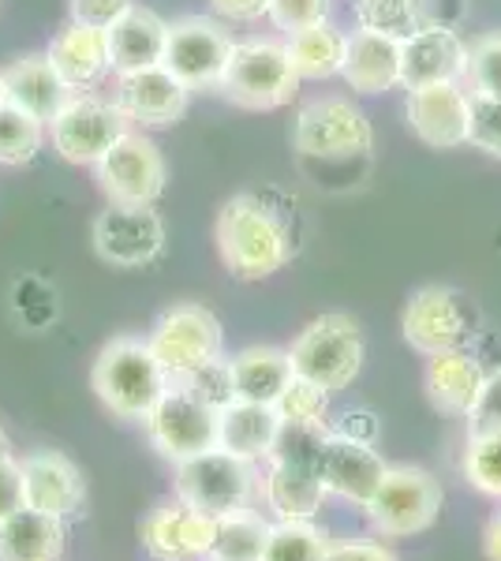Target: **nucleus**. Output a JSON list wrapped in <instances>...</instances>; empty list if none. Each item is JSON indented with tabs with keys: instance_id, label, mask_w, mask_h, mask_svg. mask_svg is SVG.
Masks as SVG:
<instances>
[{
	"instance_id": "nucleus-1",
	"label": "nucleus",
	"mask_w": 501,
	"mask_h": 561,
	"mask_svg": "<svg viewBox=\"0 0 501 561\" xmlns=\"http://www.w3.org/2000/svg\"><path fill=\"white\" fill-rule=\"evenodd\" d=\"M214 237L225 270L236 280H266L293 259V237H288L285 221L251 192L225 198Z\"/></svg>"
},
{
	"instance_id": "nucleus-2",
	"label": "nucleus",
	"mask_w": 501,
	"mask_h": 561,
	"mask_svg": "<svg viewBox=\"0 0 501 561\" xmlns=\"http://www.w3.org/2000/svg\"><path fill=\"white\" fill-rule=\"evenodd\" d=\"M94 393L102 404L121 420H147L158 409V401L169 393L172 378L153 356L150 341L143 337H113L98 352L94 370H90Z\"/></svg>"
},
{
	"instance_id": "nucleus-3",
	"label": "nucleus",
	"mask_w": 501,
	"mask_h": 561,
	"mask_svg": "<svg viewBox=\"0 0 501 561\" xmlns=\"http://www.w3.org/2000/svg\"><path fill=\"white\" fill-rule=\"evenodd\" d=\"M217 90L232 105L251 108V113H270V108L288 105L299 94V76L288 60L285 42L248 38L232 45L229 68H225Z\"/></svg>"
},
{
	"instance_id": "nucleus-4",
	"label": "nucleus",
	"mask_w": 501,
	"mask_h": 561,
	"mask_svg": "<svg viewBox=\"0 0 501 561\" xmlns=\"http://www.w3.org/2000/svg\"><path fill=\"white\" fill-rule=\"evenodd\" d=\"M293 147L299 158L315 161H349L363 158L375 147V124L352 98L326 94L307 102L296 113Z\"/></svg>"
},
{
	"instance_id": "nucleus-5",
	"label": "nucleus",
	"mask_w": 501,
	"mask_h": 561,
	"mask_svg": "<svg viewBox=\"0 0 501 561\" xmlns=\"http://www.w3.org/2000/svg\"><path fill=\"white\" fill-rule=\"evenodd\" d=\"M285 352L293 359V375L337 393L360 375L363 333L349 314H322V319L307 322Z\"/></svg>"
},
{
	"instance_id": "nucleus-6",
	"label": "nucleus",
	"mask_w": 501,
	"mask_h": 561,
	"mask_svg": "<svg viewBox=\"0 0 501 561\" xmlns=\"http://www.w3.org/2000/svg\"><path fill=\"white\" fill-rule=\"evenodd\" d=\"M127 131H132V121L124 116V108L94 90L71 94L49 121L53 150L71 165H98Z\"/></svg>"
},
{
	"instance_id": "nucleus-7",
	"label": "nucleus",
	"mask_w": 501,
	"mask_h": 561,
	"mask_svg": "<svg viewBox=\"0 0 501 561\" xmlns=\"http://www.w3.org/2000/svg\"><path fill=\"white\" fill-rule=\"evenodd\" d=\"M150 348L169 370L172 382H184L187 375L221 359L225 330L217 314L203 304H172L150 330Z\"/></svg>"
},
{
	"instance_id": "nucleus-8",
	"label": "nucleus",
	"mask_w": 501,
	"mask_h": 561,
	"mask_svg": "<svg viewBox=\"0 0 501 561\" xmlns=\"http://www.w3.org/2000/svg\"><path fill=\"white\" fill-rule=\"evenodd\" d=\"M254 494V465L232 457L229 449H206V454L177 465V497L209 517H229L251 505Z\"/></svg>"
},
{
	"instance_id": "nucleus-9",
	"label": "nucleus",
	"mask_w": 501,
	"mask_h": 561,
	"mask_svg": "<svg viewBox=\"0 0 501 561\" xmlns=\"http://www.w3.org/2000/svg\"><path fill=\"white\" fill-rule=\"evenodd\" d=\"M442 513V486L426 468L412 465H389L386 479L367 505L371 524L389 539L419 536L426 531Z\"/></svg>"
},
{
	"instance_id": "nucleus-10",
	"label": "nucleus",
	"mask_w": 501,
	"mask_h": 561,
	"mask_svg": "<svg viewBox=\"0 0 501 561\" xmlns=\"http://www.w3.org/2000/svg\"><path fill=\"white\" fill-rule=\"evenodd\" d=\"M98 187L109 203L121 206H153L166 195L169 169L158 142L143 131H127L113 150L94 165Z\"/></svg>"
},
{
	"instance_id": "nucleus-11",
	"label": "nucleus",
	"mask_w": 501,
	"mask_h": 561,
	"mask_svg": "<svg viewBox=\"0 0 501 561\" xmlns=\"http://www.w3.org/2000/svg\"><path fill=\"white\" fill-rule=\"evenodd\" d=\"M98 259L116 270H143L166 255V221L153 206L109 203L90 225Z\"/></svg>"
},
{
	"instance_id": "nucleus-12",
	"label": "nucleus",
	"mask_w": 501,
	"mask_h": 561,
	"mask_svg": "<svg viewBox=\"0 0 501 561\" xmlns=\"http://www.w3.org/2000/svg\"><path fill=\"white\" fill-rule=\"evenodd\" d=\"M232 34L206 15H184L169 23L166 65L187 90H217L232 57Z\"/></svg>"
},
{
	"instance_id": "nucleus-13",
	"label": "nucleus",
	"mask_w": 501,
	"mask_h": 561,
	"mask_svg": "<svg viewBox=\"0 0 501 561\" xmlns=\"http://www.w3.org/2000/svg\"><path fill=\"white\" fill-rule=\"evenodd\" d=\"M143 423H147L153 449L166 460H172V465L206 454V449H217V409L198 401L180 382L169 386V393L161 397L158 409Z\"/></svg>"
},
{
	"instance_id": "nucleus-14",
	"label": "nucleus",
	"mask_w": 501,
	"mask_h": 561,
	"mask_svg": "<svg viewBox=\"0 0 501 561\" xmlns=\"http://www.w3.org/2000/svg\"><path fill=\"white\" fill-rule=\"evenodd\" d=\"M400 330L405 341L423 356H439V352L464 348L471 337V311L453 288L426 285L412 293L400 314Z\"/></svg>"
},
{
	"instance_id": "nucleus-15",
	"label": "nucleus",
	"mask_w": 501,
	"mask_h": 561,
	"mask_svg": "<svg viewBox=\"0 0 501 561\" xmlns=\"http://www.w3.org/2000/svg\"><path fill=\"white\" fill-rule=\"evenodd\" d=\"M408 128L434 150H457L471 139V90L464 83H434L408 90Z\"/></svg>"
},
{
	"instance_id": "nucleus-16",
	"label": "nucleus",
	"mask_w": 501,
	"mask_h": 561,
	"mask_svg": "<svg viewBox=\"0 0 501 561\" xmlns=\"http://www.w3.org/2000/svg\"><path fill=\"white\" fill-rule=\"evenodd\" d=\"M113 102L124 108L132 128H169L187 113L191 90L166 65H158L132 71V76H116Z\"/></svg>"
},
{
	"instance_id": "nucleus-17",
	"label": "nucleus",
	"mask_w": 501,
	"mask_h": 561,
	"mask_svg": "<svg viewBox=\"0 0 501 561\" xmlns=\"http://www.w3.org/2000/svg\"><path fill=\"white\" fill-rule=\"evenodd\" d=\"M468 42L453 26H423L400 42V87L419 90L434 83H464Z\"/></svg>"
},
{
	"instance_id": "nucleus-18",
	"label": "nucleus",
	"mask_w": 501,
	"mask_h": 561,
	"mask_svg": "<svg viewBox=\"0 0 501 561\" xmlns=\"http://www.w3.org/2000/svg\"><path fill=\"white\" fill-rule=\"evenodd\" d=\"M386 472L389 465L382 460L375 442H355V438H341V434L326 438L322 460H318V476H322L326 494H337L344 502L367 510Z\"/></svg>"
},
{
	"instance_id": "nucleus-19",
	"label": "nucleus",
	"mask_w": 501,
	"mask_h": 561,
	"mask_svg": "<svg viewBox=\"0 0 501 561\" xmlns=\"http://www.w3.org/2000/svg\"><path fill=\"white\" fill-rule=\"evenodd\" d=\"M217 536V517L187 502H166L143 520V547L158 561H195L206 558Z\"/></svg>"
},
{
	"instance_id": "nucleus-20",
	"label": "nucleus",
	"mask_w": 501,
	"mask_h": 561,
	"mask_svg": "<svg viewBox=\"0 0 501 561\" xmlns=\"http://www.w3.org/2000/svg\"><path fill=\"white\" fill-rule=\"evenodd\" d=\"M23 505L26 510L49 513V517H71L83 510L87 483L83 472L71 465L57 449H38V454L23 457Z\"/></svg>"
},
{
	"instance_id": "nucleus-21",
	"label": "nucleus",
	"mask_w": 501,
	"mask_h": 561,
	"mask_svg": "<svg viewBox=\"0 0 501 561\" xmlns=\"http://www.w3.org/2000/svg\"><path fill=\"white\" fill-rule=\"evenodd\" d=\"M45 57H49V65L57 68V76L64 79V87H68L71 94L94 90L109 71H113L109 31H98V26H87L76 20H68L53 34Z\"/></svg>"
},
{
	"instance_id": "nucleus-22",
	"label": "nucleus",
	"mask_w": 501,
	"mask_h": 561,
	"mask_svg": "<svg viewBox=\"0 0 501 561\" xmlns=\"http://www.w3.org/2000/svg\"><path fill=\"white\" fill-rule=\"evenodd\" d=\"M482 382H487V370H482V364L468 348H449L439 352V356H426V397L445 415H464L468 420L482 393Z\"/></svg>"
},
{
	"instance_id": "nucleus-23",
	"label": "nucleus",
	"mask_w": 501,
	"mask_h": 561,
	"mask_svg": "<svg viewBox=\"0 0 501 561\" xmlns=\"http://www.w3.org/2000/svg\"><path fill=\"white\" fill-rule=\"evenodd\" d=\"M281 415L273 404H254V401H232L217 412V446L229 449L232 457L243 460H270L273 446L281 434Z\"/></svg>"
},
{
	"instance_id": "nucleus-24",
	"label": "nucleus",
	"mask_w": 501,
	"mask_h": 561,
	"mask_svg": "<svg viewBox=\"0 0 501 561\" xmlns=\"http://www.w3.org/2000/svg\"><path fill=\"white\" fill-rule=\"evenodd\" d=\"M169 23L153 8L135 4L121 23L109 26V49H113V71L132 76L143 68H158L166 60Z\"/></svg>"
},
{
	"instance_id": "nucleus-25",
	"label": "nucleus",
	"mask_w": 501,
	"mask_h": 561,
	"mask_svg": "<svg viewBox=\"0 0 501 561\" xmlns=\"http://www.w3.org/2000/svg\"><path fill=\"white\" fill-rule=\"evenodd\" d=\"M4 76V94L12 105L34 113L38 121L49 124L53 116L60 113V105L71 98V90L64 87V79L57 76V68L49 65L45 53H26V57H15L8 68H0Z\"/></svg>"
},
{
	"instance_id": "nucleus-26",
	"label": "nucleus",
	"mask_w": 501,
	"mask_h": 561,
	"mask_svg": "<svg viewBox=\"0 0 501 561\" xmlns=\"http://www.w3.org/2000/svg\"><path fill=\"white\" fill-rule=\"evenodd\" d=\"M341 79L355 94H386V90L400 87V42L371 31L349 34Z\"/></svg>"
},
{
	"instance_id": "nucleus-27",
	"label": "nucleus",
	"mask_w": 501,
	"mask_h": 561,
	"mask_svg": "<svg viewBox=\"0 0 501 561\" xmlns=\"http://www.w3.org/2000/svg\"><path fill=\"white\" fill-rule=\"evenodd\" d=\"M229 364H232L236 401L277 404V397L285 393L288 382H293V359H288L285 348L251 345V348L236 352Z\"/></svg>"
},
{
	"instance_id": "nucleus-28",
	"label": "nucleus",
	"mask_w": 501,
	"mask_h": 561,
	"mask_svg": "<svg viewBox=\"0 0 501 561\" xmlns=\"http://www.w3.org/2000/svg\"><path fill=\"white\" fill-rule=\"evenodd\" d=\"M262 497L277 520H311L322 510V476L318 468L307 465H288V460H270L266 483H262Z\"/></svg>"
},
{
	"instance_id": "nucleus-29",
	"label": "nucleus",
	"mask_w": 501,
	"mask_h": 561,
	"mask_svg": "<svg viewBox=\"0 0 501 561\" xmlns=\"http://www.w3.org/2000/svg\"><path fill=\"white\" fill-rule=\"evenodd\" d=\"M285 49H288V60H293L299 83H322V79L341 76L344 53H349V34L337 31V26L326 20V23H315V26H304V31L288 34Z\"/></svg>"
},
{
	"instance_id": "nucleus-30",
	"label": "nucleus",
	"mask_w": 501,
	"mask_h": 561,
	"mask_svg": "<svg viewBox=\"0 0 501 561\" xmlns=\"http://www.w3.org/2000/svg\"><path fill=\"white\" fill-rule=\"evenodd\" d=\"M64 550V520L38 510L12 513L0 524V561H57Z\"/></svg>"
},
{
	"instance_id": "nucleus-31",
	"label": "nucleus",
	"mask_w": 501,
	"mask_h": 561,
	"mask_svg": "<svg viewBox=\"0 0 501 561\" xmlns=\"http://www.w3.org/2000/svg\"><path fill=\"white\" fill-rule=\"evenodd\" d=\"M355 26L405 42L431 26V12H426V0H355Z\"/></svg>"
},
{
	"instance_id": "nucleus-32",
	"label": "nucleus",
	"mask_w": 501,
	"mask_h": 561,
	"mask_svg": "<svg viewBox=\"0 0 501 561\" xmlns=\"http://www.w3.org/2000/svg\"><path fill=\"white\" fill-rule=\"evenodd\" d=\"M270 539V520H262L259 513L240 510L229 517H217V536L209 547V561H262Z\"/></svg>"
},
{
	"instance_id": "nucleus-33",
	"label": "nucleus",
	"mask_w": 501,
	"mask_h": 561,
	"mask_svg": "<svg viewBox=\"0 0 501 561\" xmlns=\"http://www.w3.org/2000/svg\"><path fill=\"white\" fill-rule=\"evenodd\" d=\"M45 135H49V124L20 105L4 102L0 105V165L8 169L31 165L38 158Z\"/></svg>"
},
{
	"instance_id": "nucleus-34",
	"label": "nucleus",
	"mask_w": 501,
	"mask_h": 561,
	"mask_svg": "<svg viewBox=\"0 0 501 561\" xmlns=\"http://www.w3.org/2000/svg\"><path fill=\"white\" fill-rule=\"evenodd\" d=\"M326 550L330 542L311 520H277L270 524L262 561H326Z\"/></svg>"
},
{
	"instance_id": "nucleus-35",
	"label": "nucleus",
	"mask_w": 501,
	"mask_h": 561,
	"mask_svg": "<svg viewBox=\"0 0 501 561\" xmlns=\"http://www.w3.org/2000/svg\"><path fill=\"white\" fill-rule=\"evenodd\" d=\"M460 468L479 494L501 502V431H471Z\"/></svg>"
},
{
	"instance_id": "nucleus-36",
	"label": "nucleus",
	"mask_w": 501,
	"mask_h": 561,
	"mask_svg": "<svg viewBox=\"0 0 501 561\" xmlns=\"http://www.w3.org/2000/svg\"><path fill=\"white\" fill-rule=\"evenodd\" d=\"M464 87L471 98H487V102H501V31L479 34L468 45V71H464Z\"/></svg>"
},
{
	"instance_id": "nucleus-37",
	"label": "nucleus",
	"mask_w": 501,
	"mask_h": 561,
	"mask_svg": "<svg viewBox=\"0 0 501 561\" xmlns=\"http://www.w3.org/2000/svg\"><path fill=\"white\" fill-rule=\"evenodd\" d=\"M277 415L281 423H296V427H326V412H330V389L307 382V378L293 375V382L285 386V393L277 397Z\"/></svg>"
},
{
	"instance_id": "nucleus-38",
	"label": "nucleus",
	"mask_w": 501,
	"mask_h": 561,
	"mask_svg": "<svg viewBox=\"0 0 501 561\" xmlns=\"http://www.w3.org/2000/svg\"><path fill=\"white\" fill-rule=\"evenodd\" d=\"M180 386L191 389V393H195L198 401H206L209 409H217V412H221L225 404H232V401H236L232 364H229V359H214V364H206L203 370H195V375H187Z\"/></svg>"
},
{
	"instance_id": "nucleus-39",
	"label": "nucleus",
	"mask_w": 501,
	"mask_h": 561,
	"mask_svg": "<svg viewBox=\"0 0 501 561\" xmlns=\"http://www.w3.org/2000/svg\"><path fill=\"white\" fill-rule=\"evenodd\" d=\"M333 12V0H270L266 20L285 34H296L304 26L326 23Z\"/></svg>"
},
{
	"instance_id": "nucleus-40",
	"label": "nucleus",
	"mask_w": 501,
	"mask_h": 561,
	"mask_svg": "<svg viewBox=\"0 0 501 561\" xmlns=\"http://www.w3.org/2000/svg\"><path fill=\"white\" fill-rule=\"evenodd\" d=\"M471 147L501 158V102L487 98H471Z\"/></svg>"
},
{
	"instance_id": "nucleus-41",
	"label": "nucleus",
	"mask_w": 501,
	"mask_h": 561,
	"mask_svg": "<svg viewBox=\"0 0 501 561\" xmlns=\"http://www.w3.org/2000/svg\"><path fill=\"white\" fill-rule=\"evenodd\" d=\"M132 8H135V0H68L71 20L98 26V31H109L113 23H121Z\"/></svg>"
},
{
	"instance_id": "nucleus-42",
	"label": "nucleus",
	"mask_w": 501,
	"mask_h": 561,
	"mask_svg": "<svg viewBox=\"0 0 501 561\" xmlns=\"http://www.w3.org/2000/svg\"><path fill=\"white\" fill-rule=\"evenodd\" d=\"M471 431H501V367L482 382L476 409L468 415V434Z\"/></svg>"
},
{
	"instance_id": "nucleus-43",
	"label": "nucleus",
	"mask_w": 501,
	"mask_h": 561,
	"mask_svg": "<svg viewBox=\"0 0 501 561\" xmlns=\"http://www.w3.org/2000/svg\"><path fill=\"white\" fill-rule=\"evenodd\" d=\"M23 510V465L12 457H0V524Z\"/></svg>"
},
{
	"instance_id": "nucleus-44",
	"label": "nucleus",
	"mask_w": 501,
	"mask_h": 561,
	"mask_svg": "<svg viewBox=\"0 0 501 561\" xmlns=\"http://www.w3.org/2000/svg\"><path fill=\"white\" fill-rule=\"evenodd\" d=\"M326 561H397V558H394V550L382 547V542L352 539V542H330Z\"/></svg>"
},
{
	"instance_id": "nucleus-45",
	"label": "nucleus",
	"mask_w": 501,
	"mask_h": 561,
	"mask_svg": "<svg viewBox=\"0 0 501 561\" xmlns=\"http://www.w3.org/2000/svg\"><path fill=\"white\" fill-rule=\"evenodd\" d=\"M209 8L229 23H259L270 15V0H209Z\"/></svg>"
},
{
	"instance_id": "nucleus-46",
	"label": "nucleus",
	"mask_w": 501,
	"mask_h": 561,
	"mask_svg": "<svg viewBox=\"0 0 501 561\" xmlns=\"http://www.w3.org/2000/svg\"><path fill=\"white\" fill-rule=\"evenodd\" d=\"M375 415L371 412H344L341 423L330 427V434H341V438H355V442H375Z\"/></svg>"
},
{
	"instance_id": "nucleus-47",
	"label": "nucleus",
	"mask_w": 501,
	"mask_h": 561,
	"mask_svg": "<svg viewBox=\"0 0 501 561\" xmlns=\"http://www.w3.org/2000/svg\"><path fill=\"white\" fill-rule=\"evenodd\" d=\"M482 554H487V561H501V513L482 531Z\"/></svg>"
},
{
	"instance_id": "nucleus-48",
	"label": "nucleus",
	"mask_w": 501,
	"mask_h": 561,
	"mask_svg": "<svg viewBox=\"0 0 501 561\" xmlns=\"http://www.w3.org/2000/svg\"><path fill=\"white\" fill-rule=\"evenodd\" d=\"M8 102V94H4V76H0V105Z\"/></svg>"
},
{
	"instance_id": "nucleus-49",
	"label": "nucleus",
	"mask_w": 501,
	"mask_h": 561,
	"mask_svg": "<svg viewBox=\"0 0 501 561\" xmlns=\"http://www.w3.org/2000/svg\"><path fill=\"white\" fill-rule=\"evenodd\" d=\"M0 457H4V431H0Z\"/></svg>"
}]
</instances>
